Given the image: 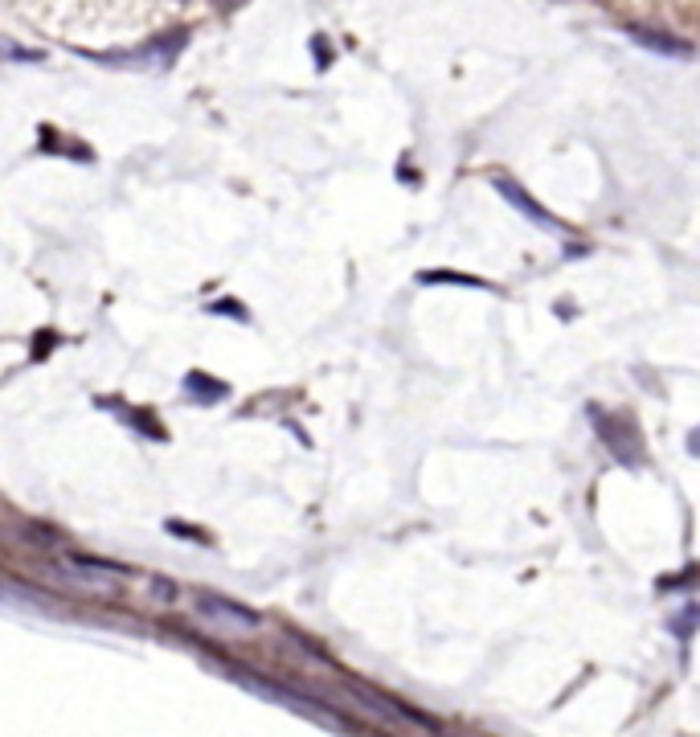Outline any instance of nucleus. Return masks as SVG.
Here are the masks:
<instances>
[{
    "label": "nucleus",
    "instance_id": "1",
    "mask_svg": "<svg viewBox=\"0 0 700 737\" xmlns=\"http://www.w3.org/2000/svg\"><path fill=\"white\" fill-rule=\"evenodd\" d=\"M13 5L66 37H127L152 29L189 0H13Z\"/></svg>",
    "mask_w": 700,
    "mask_h": 737
},
{
    "label": "nucleus",
    "instance_id": "5",
    "mask_svg": "<svg viewBox=\"0 0 700 737\" xmlns=\"http://www.w3.org/2000/svg\"><path fill=\"white\" fill-rule=\"evenodd\" d=\"M688 447H692V451H696V455H700V430H696V435H692V439H688Z\"/></svg>",
    "mask_w": 700,
    "mask_h": 737
},
{
    "label": "nucleus",
    "instance_id": "3",
    "mask_svg": "<svg viewBox=\"0 0 700 737\" xmlns=\"http://www.w3.org/2000/svg\"><path fill=\"white\" fill-rule=\"evenodd\" d=\"M201 611H205V619H213L217 627H226L234 635H246V631L258 627V615L242 611V606H234V602H222V598H201Z\"/></svg>",
    "mask_w": 700,
    "mask_h": 737
},
{
    "label": "nucleus",
    "instance_id": "4",
    "mask_svg": "<svg viewBox=\"0 0 700 737\" xmlns=\"http://www.w3.org/2000/svg\"><path fill=\"white\" fill-rule=\"evenodd\" d=\"M631 41H635V46H643V50L668 54V58H688V54H692V50L684 46V41L664 37V33H651V29H643V25H631Z\"/></svg>",
    "mask_w": 700,
    "mask_h": 737
},
{
    "label": "nucleus",
    "instance_id": "2",
    "mask_svg": "<svg viewBox=\"0 0 700 737\" xmlns=\"http://www.w3.org/2000/svg\"><path fill=\"white\" fill-rule=\"evenodd\" d=\"M496 189L504 193V201H512V205H516V209L524 213V218H533L537 226H545V230H557V234L565 230V226H561V222L553 218V213H549V209H545L541 201H533V197L524 193V189H520V185H516L512 177H496Z\"/></svg>",
    "mask_w": 700,
    "mask_h": 737
}]
</instances>
